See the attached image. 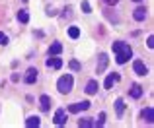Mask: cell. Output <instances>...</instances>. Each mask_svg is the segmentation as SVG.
I'll return each instance as SVG.
<instances>
[{"instance_id": "obj_1", "label": "cell", "mask_w": 154, "mask_h": 128, "mask_svg": "<svg viewBox=\"0 0 154 128\" xmlns=\"http://www.w3.org/2000/svg\"><path fill=\"white\" fill-rule=\"evenodd\" d=\"M111 47H113V53H115V60H117V64H125L129 58L133 57V49L129 47V43L115 41Z\"/></svg>"}, {"instance_id": "obj_2", "label": "cell", "mask_w": 154, "mask_h": 128, "mask_svg": "<svg viewBox=\"0 0 154 128\" xmlns=\"http://www.w3.org/2000/svg\"><path fill=\"white\" fill-rule=\"evenodd\" d=\"M72 83H74V80H72V76L64 74L59 78V82H57V87H59L60 93H68V91L72 89Z\"/></svg>"}, {"instance_id": "obj_3", "label": "cell", "mask_w": 154, "mask_h": 128, "mask_svg": "<svg viewBox=\"0 0 154 128\" xmlns=\"http://www.w3.org/2000/svg\"><path fill=\"white\" fill-rule=\"evenodd\" d=\"M90 109V101H80V103H74V105L68 107V113H80V111H88Z\"/></svg>"}, {"instance_id": "obj_4", "label": "cell", "mask_w": 154, "mask_h": 128, "mask_svg": "<svg viewBox=\"0 0 154 128\" xmlns=\"http://www.w3.org/2000/svg\"><path fill=\"white\" fill-rule=\"evenodd\" d=\"M107 62H109L107 54H105V53H100V57H98V68H96V72H98V74L105 72V68H107Z\"/></svg>"}, {"instance_id": "obj_5", "label": "cell", "mask_w": 154, "mask_h": 128, "mask_svg": "<svg viewBox=\"0 0 154 128\" xmlns=\"http://www.w3.org/2000/svg\"><path fill=\"white\" fill-rule=\"evenodd\" d=\"M133 70H135V74H139V76H146L148 74V70H146V66H144L143 60H135L133 62Z\"/></svg>"}, {"instance_id": "obj_6", "label": "cell", "mask_w": 154, "mask_h": 128, "mask_svg": "<svg viewBox=\"0 0 154 128\" xmlns=\"http://www.w3.org/2000/svg\"><path fill=\"white\" fill-rule=\"evenodd\" d=\"M64 122H66V111H64V109H57V113H55V124L57 126H63Z\"/></svg>"}, {"instance_id": "obj_7", "label": "cell", "mask_w": 154, "mask_h": 128, "mask_svg": "<svg viewBox=\"0 0 154 128\" xmlns=\"http://www.w3.org/2000/svg\"><path fill=\"white\" fill-rule=\"evenodd\" d=\"M45 64H47L49 68H55V70H60V68H63V60H60L57 54H55V57H51V58H47Z\"/></svg>"}, {"instance_id": "obj_8", "label": "cell", "mask_w": 154, "mask_h": 128, "mask_svg": "<svg viewBox=\"0 0 154 128\" xmlns=\"http://www.w3.org/2000/svg\"><path fill=\"white\" fill-rule=\"evenodd\" d=\"M133 18H135L137 22H144V19H146V8H143V6L135 8V12H133Z\"/></svg>"}, {"instance_id": "obj_9", "label": "cell", "mask_w": 154, "mask_h": 128, "mask_svg": "<svg viewBox=\"0 0 154 128\" xmlns=\"http://www.w3.org/2000/svg\"><path fill=\"white\" fill-rule=\"evenodd\" d=\"M26 83H35L37 82V70H35V68H29V70L26 72Z\"/></svg>"}, {"instance_id": "obj_10", "label": "cell", "mask_w": 154, "mask_h": 128, "mask_svg": "<svg viewBox=\"0 0 154 128\" xmlns=\"http://www.w3.org/2000/svg\"><path fill=\"white\" fill-rule=\"evenodd\" d=\"M143 118L148 122V124H152V122H154V111H152V107H146V109L143 111Z\"/></svg>"}, {"instance_id": "obj_11", "label": "cell", "mask_w": 154, "mask_h": 128, "mask_svg": "<svg viewBox=\"0 0 154 128\" xmlns=\"http://www.w3.org/2000/svg\"><path fill=\"white\" fill-rule=\"evenodd\" d=\"M117 80H119V74H109L107 78H105V83H103V87H105V89H111V86L117 82Z\"/></svg>"}, {"instance_id": "obj_12", "label": "cell", "mask_w": 154, "mask_h": 128, "mask_svg": "<svg viewBox=\"0 0 154 128\" xmlns=\"http://www.w3.org/2000/svg\"><path fill=\"white\" fill-rule=\"evenodd\" d=\"M86 93H88V95L98 93V82H96V80H90V82L86 83Z\"/></svg>"}, {"instance_id": "obj_13", "label": "cell", "mask_w": 154, "mask_h": 128, "mask_svg": "<svg viewBox=\"0 0 154 128\" xmlns=\"http://www.w3.org/2000/svg\"><path fill=\"white\" fill-rule=\"evenodd\" d=\"M39 103H41V111L51 109V97L49 95H41V97H39Z\"/></svg>"}, {"instance_id": "obj_14", "label": "cell", "mask_w": 154, "mask_h": 128, "mask_svg": "<svg viewBox=\"0 0 154 128\" xmlns=\"http://www.w3.org/2000/svg\"><path fill=\"white\" fill-rule=\"evenodd\" d=\"M115 111H117V117H123V113H125V101L123 99H117L115 101Z\"/></svg>"}, {"instance_id": "obj_15", "label": "cell", "mask_w": 154, "mask_h": 128, "mask_svg": "<svg viewBox=\"0 0 154 128\" xmlns=\"http://www.w3.org/2000/svg\"><path fill=\"white\" fill-rule=\"evenodd\" d=\"M60 53H63V45H60V43H53V45L49 47V54H51V57L60 54Z\"/></svg>"}, {"instance_id": "obj_16", "label": "cell", "mask_w": 154, "mask_h": 128, "mask_svg": "<svg viewBox=\"0 0 154 128\" xmlns=\"http://www.w3.org/2000/svg\"><path fill=\"white\" fill-rule=\"evenodd\" d=\"M140 95H143V87H140L139 83H135V86L131 87V97H133V99H139Z\"/></svg>"}, {"instance_id": "obj_17", "label": "cell", "mask_w": 154, "mask_h": 128, "mask_svg": "<svg viewBox=\"0 0 154 128\" xmlns=\"http://www.w3.org/2000/svg\"><path fill=\"white\" fill-rule=\"evenodd\" d=\"M39 124H41L39 117H29V118L26 121V126H27V128H33V126H39Z\"/></svg>"}, {"instance_id": "obj_18", "label": "cell", "mask_w": 154, "mask_h": 128, "mask_svg": "<svg viewBox=\"0 0 154 128\" xmlns=\"http://www.w3.org/2000/svg\"><path fill=\"white\" fill-rule=\"evenodd\" d=\"M68 37H70V39H78V37H80V29L72 25L70 29H68Z\"/></svg>"}, {"instance_id": "obj_19", "label": "cell", "mask_w": 154, "mask_h": 128, "mask_svg": "<svg viewBox=\"0 0 154 128\" xmlns=\"http://www.w3.org/2000/svg\"><path fill=\"white\" fill-rule=\"evenodd\" d=\"M78 126H80V128L94 126V121H90V118H80V121H78Z\"/></svg>"}, {"instance_id": "obj_20", "label": "cell", "mask_w": 154, "mask_h": 128, "mask_svg": "<svg viewBox=\"0 0 154 128\" xmlns=\"http://www.w3.org/2000/svg\"><path fill=\"white\" fill-rule=\"evenodd\" d=\"M18 19H20L22 23H27V22H29V14H27L26 10H22V12L18 14Z\"/></svg>"}, {"instance_id": "obj_21", "label": "cell", "mask_w": 154, "mask_h": 128, "mask_svg": "<svg viewBox=\"0 0 154 128\" xmlns=\"http://www.w3.org/2000/svg\"><path fill=\"white\" fill-rule=\"evenodd\" d=\"M105 124V113H100V117L94 121V126H103Z\"/></svg>"}, {"instance_id": "obj_22", "label": "cell", "mask_w": 154, "mask_h": 128, "mask_svg": "<svg viewBox=\"0 0 154 128\" xmlns=\"http://www.w3.org/2000/svg\"><path fill=\"white\" fill-rule=\"evenodd\" d=\"M80 6H82V12H84V14H90V12H92L90 2H86V0H82V4H80Z\"/></svg>"}, {"instance_id": "obj_23", "label": "cell", "mask_w": 154, "mask_h": 128, "mask_svg": "<svg viewBox=\"0 0 154 128\" xmlns=\"http://www.w3.org/2000/svg\"><path fill=\"white\" fill-rule=\"evenodd\" d=\"M68 66H70L72 70H76V72H78L80 68H82V66H80V62H78V60H70V62H68Z\"/></svg>"}, {"instance_id": "obj_24", "label": "cell", "mask_w": 154, "mask_h": 128, "mask_svg": "<svg viewBox=\"0 0 154 128\" xmlns=\"http://www.w3.org/2000/svg\"><path fill=\"white\" fill-rule=\"evenodd\" d=\"M0 45H8V37L0 31Z\"/></svg>"}, {"instance_id": "obj_25", "label": "cell", "mask_w": 154, "mask_h": 128, "mask_svg": "<svg viewBox=\"0 0 154 128\" xmlns=\"http://www.w3.org/2000/svg\"><path fill=\"white\" fill-rule=\"evenodd\" d=\"M146 45L150 47V49H154V37H152V35H150V37L146 39Z\"/></svg>"}, {"instance_id": "obj_26", "label": "cell", "mask_w": 154, "mask_h": 128, "mask_svg": "<svg viewBox=\"0 0 154 128\" xmlns=\"http://www.w3.org/2000/svg\"><path fill=\"white\" fill-rule=\"evenodd\" d=\"M105 2H107L109 6H113V4H117V2H119V0H105Z\"/></svg>"}, {"instance_id": "obj_27", "label": "cell", "mask_w": 154, "mask_h": 128, "mask_svg": "<svg viewBox=\"0 0 154 128\" xmlns=\"http://www.w3.org/2000/svg\"><path fill=\"white\" fill-rule=\"evenodd\" d=\"M135 2H140V0H135Z\"/></svg>"}, {"instance_id": "obj_28", "label": "cell", "mask_w": 154, "mask_h": 128, "mask_svg": "<svg viewBox=\"0 0 154 128\" xmlns=\"http://www.w3.org/2000/svg\"><path fill=\"white\" fill-rule=\"evenodd\" d=\"M23 2H27V0H23Z\"/></svg>"}]
</instances>
